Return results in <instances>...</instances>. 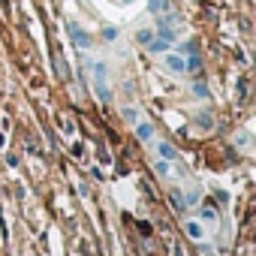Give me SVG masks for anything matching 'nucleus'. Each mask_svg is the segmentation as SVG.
Here are the masks:
<instances>
[{
    "mask_svg": "<svg viewBox=\"0 0 256 256\" xmlns=\"http://www.w3.org/2000/svg\"><path fill=\"white\" fill-rule=\"evenodd\" d=\"M151 136H154V130H151V124H142V126H139V139H142V142H148Z\"/></svg>",
    "mask_w": 256,
    "mask_h": 256,
    "instance_id": "obj_3",
    "label": "nucleus"
},
{
    "mask_svg": "<svg viewBox=\"0 0 256 256\" xmlns=\"http://www.w3.org/2000/svg\"><path fill=\"white\" fill-rule=\"evenodd\" d=\"M148 48H151V52H163V48H166V40H163V36H160V42H151V46H148Z\"/></svg>",
    "mask_w": 256,
    "mask_h": 256,
    "instance_id": "obj_4",
    "label": "nucleus"
},
{
    "mask_svg": "<svg viewBox=\"0 0 256 256\" xmlns=\"http://www.w3.org/2000/svg\"><path fill=\"white\" fill-rule=\"evenodd\" d=\"M163 6H166V0H151V10H154V12L163 10Z\"/></svg>",
    "mask_w": 256,
    "mask_h": 256,
    "instance_id": "obj_6",
    "label": "nucleus"
},
{
    "mask_svg": "<svg viewBox=\"0 0 256 256\" xmlns=\"http://www.w3.org/2000/svg\"><path fill=\"white\" fill-rule=\"evenodd\" d=\"M70 30H72V36H76V42H78V46H82V48H84V46H88V42H90V40H88V36H84V34H82V28H78V24H70Z\"/></svg>",
    "mask_w": 256,
    "mask_h": 256,
    "instance_id": "obj_2",
    "label": "nucleus"
},
{
    "mask_svg": "<svg viewBox=\"0 0 256 256\" xmlns=\"http://www.w3.org/2000/svg\"><path fill=\"white\" fill-rule=\"evenodd\" d=\"M166 66H169L172 72H187V64H184L178 54H169V58H166Z\"/></svg>",
    "mask_w": 256,
    "mask_h": 256,
    "instance_id": "obj_1",
    "label": "nucleus"
},
{
    "mask_svg": "<svg viewBox=\"0 0 256 256\" xmlns=\"http://www.w3.org/2000/svg\"><path fill=\"white\" fill-rule=\"evenodd\" d=\"M160 154H163V157H169V160H172V157H175V151H172V148H169V145H160Z\"/></svg>",
    "mask_w": 256,
    "mask_h": 256,
    "instance_id": "obj_5",
    "label": "nucleus"
}]
</instances>
